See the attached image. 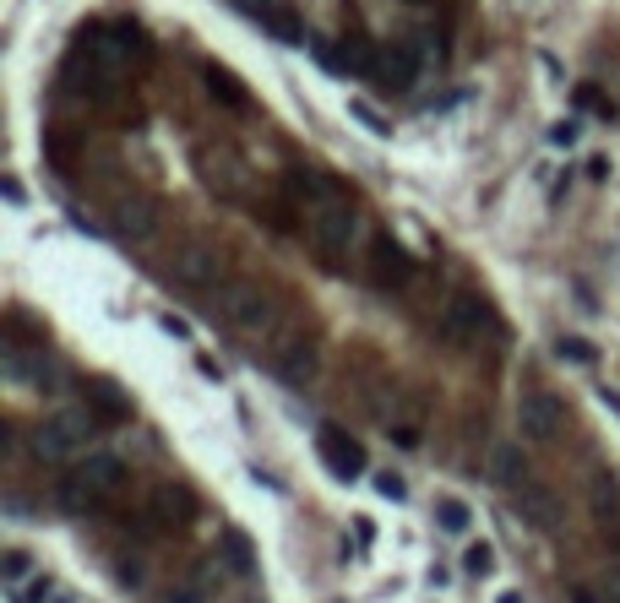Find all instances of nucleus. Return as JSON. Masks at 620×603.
<instances>
[{
	"mask_svg": "<svg viewBox=\"0 0 620 603\" xmlns=\"http://www.w3.org/2000/svg\"><path fill=\"white\" fill-rule=\"evenodd\" d=\"M310 234H316V250L327 266H349V250H354V234H360V207L349 190L327 185L321 196H310Z\"/></svg>",
	"mask_w": 620,
	"mask_h": 603,
	"instance_id": "1",
	"label": "nucleus"
},
{
	"mask_svg": "<svg viewBox=\"0 0 620 603\" xmlns=\"http://www.w3.org/2000/svg\"><path fill=\"white\" fill-rule=\"evenodd\" d=\"M120 65L82 33V44L72 49V60H65V88H72V93H88V98H115L120 93Z\"/></svg>",
	"mask_w": 620,
	"mask_h": 603,
	"instance_id": "2",
	"label": "nucleus"
},
{
	"mask_svg": "<svg viewBox=\"0 0 620 603\" xmlns=\"http://www.w3.org/2000/svg\"><path fill=\"white\" fill-rule=\"evenodd\" d=\"M441 331L452 343H496L501 338V326L490 315V305L479 299L473 289H452L446 294V310H441Z\"/></svg>",
	"mask_w": 620,
	"mask_h": 603,
	"instance_id": "3",
	"label": "nucleus"
},
{
	"mask_svg": "<svg viewBox=\"0 0 620 603\" xmlns=\"http://www.w3.org/2000/svg\"><path fill=\"white\" fill-rule=\"evenodd\" d=\"M517 430H522V440H533V446H556L561 430H566V402H561L556 391H544V386L522 391V397H517Z\"/></svg>",
	"mask_w": 620,
	"mask_h": 603,
	"instance_id": "4",
	"label": "nucleus"
},
{
	"mask_svg": "<svg viewBox=\"0 0 620 603\" xmlns=\"http://www.w3.org/2000/svg\"><path fill=\"white\" fill-rule=\"evenodd\" d=\"M218 310H224V321H229L234 331L256 338V331H267L272 315H278V299H272L261 283H229V289L218 294Z\"/></svg>",
	"mask_w": 620,
	"mask_h": 603,
	"instance_id": "5",
	"label": "nucleus"
},
{
	"mask_svg": "<svg viewBox=\"0 0 620 603\" xmlns=\"http://www.w3.org/2000/svg\"><path fill=\"white\" fill-rule=\"evenodd\" d=\"M512 490V506H517V516L528 522V527H539V532H549L561 522V500H556V490H549L544 479H533V473H522L517 484H506Z\"/></svg>",
	"mask_w": 620,
	"mask_h": 603,
	"instance_id": "6",
	"label": "nucleus"
},
{
	"mask_svg": "<svg viewBox=\"0 0 620 603\" xmlns=\"http://www.w3.org/2000/svg\"><path fill=\"white\" fill-rule=\"evenodd\" d=\"M88 435H93V419H88V414H55V419L38 430V456H49V462L77 456V451H88Z\"/></svg>",
	"mask_w": 620,
	"mask_h": 603,
	"instance_id": "7",
	"label": "nucleus"
},
{
	"mask_svg": "<svg viewBox=\"0 0 620 603\" xmlns=\"http://www.w3.org/2000/svg\"><path fill=\"white\" fill-rule=\"evenodd\" d=\"M316 451H321V462H327V473H337V479H360V473H365L360 440H349V435L332 430V424L316 430Z\"/></svg>",
	"mask_w": 620,
	"mask_h": 603,
	"instance_id": "8",
	"label": "nucleus"
},
{
	"mask_svg": "<svg viewBox=\"0 0 620 603\" xmlns=\"http://www.w3.org/2000/svg\"><path fill=\"white\" fill-rule=\"evenodd\" d=\"M174 283H185V289L218 283V250H213V245H201V239L180 245V250H174Z\"/></svg>",
	"mask_w": 620,
	"mask_h": 603,
	"instance_id": "9",
	"label": "nucleus"
},
{
	"mask_svg": "<svg viewBox=\"0 0 620 603\" xmlns=\"http://www.w3.org/2000/svg\"><path fill=\"white\" fill-rule=\"evenodd\" d=\"M272 370L284 381H310L316 375V348L305 343V331H289V338L272 343Z\"/></svg>",
	"mask_w": 620,
	"mask_h": 603,
	"instance_id": "10",
	"label": "nucleus"
},
{
	"mask_svg": "<svg viewBox=\"0 0 620 603\" xmlns=\"http://www.w3.org/2000/svg\"><path fill=\"white\" fill-rule=\"evenodd\" d=\"M77 473H82V484H88V490L109 495V490H120V484H125V456H120V451H88V456L77 462Z\"/></svg>",
	"mask_w": 620,
	"mask_h": 603,
	"instance_id": "11",
	"label": "nucleus"
},
{
	"mask_svg": "<svg viewBox=\"0 0 620 603\" xmlns=\"http://www.w3.org/2000/svg\"><path fill=\"white\" fill-rule=\"evenodd\" d=\"M153 229H158V213H153V201H142V196L120 201V213H115V234H120V239H148Z\"/></svg>",
	"mask_w": 620,
	"mask_h": 603,
	"instance_id": "12",
	"label": "nucleus"
},
{
	"mask_svg": "<svg viewBox=\"0 0 620 603\" xmlns=\"http://www.w3.org/2000/svg\"><path fill=\"white\" fill-rule=\"evenodd\" d=\"M413 71H420V54H413L408 44H392V49H381V60H376V77H381L386 88H408Z\"/></svg>",
	"mask_w": 620,
	"mask_h": 603,
	"instance_id": "13",
	"label": "nucleus"
},
{
	"mask_svg": "<svg viewBox=\"0 0 620 603\" xmlns=\"http://www.w3.org/2000/svg\"><path fill=\"white\" fill-rule=\"evenodd\" d=\"M201 77H207V93H213V98H224L229 109H245V104H251V93H245V82H240L234 71H224V65H207V71H201Z\"/></svg>",
	"mask_w": 620,
	"mask_h": 603,
	"instance_id": "14",
	"label": "nucleus"
},
{
	"mask_svg": "<svg viewBox=\"0 0 620 603\" xmlns=\"http://www.w3.org/2000/svg\"><path fill=\"white\" fill-rule=\"evenodd\" d=\"M185 495L180 490H158L153 495V506H148V516H153V527H174V522H185Z\"/></svg>",
	"mask_w": 620,
	"mask_h": 603,
	"instance_id": "15",
	"label": "nucleus"
},
{
	"mask_svg": "<svg viewBox=\"0 0 620 603\" xmlns=\"http://www.w3.org/2000/svg\"><path fill=\"white\" fill-rule=\"evenodd\" d=\"M88 397L104 408V419H125V414H131V397H125V391H115L109 381H88Z\"/></svg>",
	"mask_w": 620,
	"mask_h": 603,
	"instance_id": "16",
	"label": "nucleus"
},
{
	"mask_svg": "<svg viewBox=\"0 0 620 603\" xmlns=\"http://www.w3.org/2000/svg\"><path fill=\"white\" fill-rule=\"evenodd\" d=\"M224 565H229L234 576H256V549L240 539V532H229V539H224Z\"/></svg>",
	"mask_w": 620,
	"mask_h": 603,
	"instance_id": "17",
	"label": "nucleus"
},
{
	"mask_svg": "<svg viewBox=\"0 0 620 603\" xmlns=\"http://www.w3.org/2000/svg\"><path fill=\"white\" fill-rule=\"evenodd\" d=\"M370 250H376V272H392V278H397V283H403V278H408V255H403V250H397V245H392V239H386V234H381V239H376V245H370Z\"/></svg>",
	"mask_w": 620,
	"mask_h": 603,
	"instance_id": "18",
	"label": "nucleus"
},
{
	"mask_svg": "<svg viewBox=\"0 0 620 603\" xmlns=\"http://www.w3.org/2000/svg\"><path fill=\"white\" fill-rule=\"evenodd\" d=\"M522 473H533V467L517 456V446H496V479H501V484H517Z\"/></svg>",
	"mask_w": 620,
	"mask_h": 603,
	"instance_id": "19",
	"label": "nucleus"
},
{
	"mask_svg": "<svg viewBox=\"0 0 620 603\" xmlns=\"http://www.w3.org/2000/svg\"><path fill=\"white\" fill-rule=\"evenodd\" d=\"M556 354H561V359H572V364H588V370L599 364V348H593L588 338H572V331H566V338H556Z\"/></svg>",
	"mask_w": 620,
	"mask_h": 603,
	"instance_id": "20",
	"label": "nucleus"
},
{
	"mask_svg": "<svg viewBox=\"0 0 620 603\" xmlns=\"http://www.w3.org/2000/svg\"><path fill=\"white\" fill-rule=\"evenodd\" d=\"M577 109H582V114H599V120H615V104H609L599 88H588V82L577 88Z\"/></svg>",
	"mask_w": 620,
	"mask_h": 603,
	"instance_id": "21",
	"label": "nucleus"
},
{
	"mask_svg": "<svg viewBox=\"0 0 620 603\" xmlns=\"http://www.w3.org/2000/svg\"><path fill=\"white\" fill-rule=\"evenodd\" d=\"M436 522L446 532H468V506L463 500H436Z\"/></svg>",
	"mask_w": 620,
	"mask_h": 603,
	"instance_id": "22",
	"label": "nucleus"
},
{
	"mask_svg": "<svg viewBox=\"0 0 620 603\" xmlns=\"http://www.w3.org/2000/svg\"><path fill=\"white\" fill-rule=\"evenodd\" d=\"M463 565H468L473 576H490V565H496L490 544H485V539H479V544H468V549H463Z\"/></svg>",
	"mask_w": 620,
	"mask_h": 603,
	"instance_id": "23",
	"label": "nucleus"
},
{
	"mask_svg": "<svg viewBox=\"0 0 620 603\" xmlns=\"http://www.w3.org/2000/svg\"><path fill=\"white\" fill-rule=\"evenodd\" d=\"M549 147H577V125H572V120L549 125Z\"/></svg>",
	"mask_w": 620,
	"mask_h": 603,
	"instance_id": "24",
	"label": "nucleus"
},
{
	"mask_svg": "<svg viewBox=\"0 0 620 603\" xmlns=\"http://www.w3.org/2000/svg\"><path fill=\"white\" fill-rule=\"evenodd\" d=\"M376 490H381L386 500H403V495H408V484H403L397 473H376Z\"/></svg>",
	"mask_w": 620,
	"mask_h": 603,
	"instance_id": "25",
	"label": "nucleus"
},
{
	"mask_svg": "<svg viewBox=\"0 0 620 603\" xmlns=\"http://www.w3.org/2000/svg\"><path fill=\"white\" fill-rule=\"evenodd\" d=\"M6 201H12V207H22V201H28V190H22L17 174H6Z\"/></svg>",
	"mask_w": 620,
	"mask_h": 603,
	"instance_id": "26",
	"label": "nucleus"
},
{
	"mask_svg": "<svg viewBox=\"0 0 620 603\" xmlns=\"http://www.w3.org/2000/svg\"><path fill=\"white\" fill-rule=\"evenodd\" d=\"M22 571H28V555H17V549H12V555H6V582H17Z\"/></svg>",
	"mask_w": 620,
	"mask_h": 603,
	"instance_id": "27",
	"label": "nucleus"
},
{
	"mask_svg": "<svg viewBox=\"0 0 620 603\" xmlns=\"http://www.w3.org/2000/svg\"><path fill=\"white\" fill-rule=\"evenodd\" d=\"M164 331H169V338H180V343H185V338H191V326H185V321H180V315H164Z\"/></svg>",
	"mask_w": 620,
	"mask_h": 603,
	"instance_id": "28",
	"label": "nucleus"
},
{
	"mask_svg": "<svg viewBox=\"0 0 620 603\" xmlns=\"http://www.w3.org/2000/svg\"><path fill=\"white\" fill-rule=\"evenodd\" d=\"M354 114H360V120H365V125H370V130H386V125H381V114H376V109H370V104H354Z\"/></svg>",
	"mask_w": 620,
	"mask_h": 603,
	"instance_id": "29",
	"label": "nucleus"
},
{
	"mask_svg": "<svg viewBox=\"0 0 620 603\" xmlns=\"http://www.w3.org/2000/svg\"><path fill=\"white\" fill-rule=\"evenodd\" d=\"M604 598H609V603H620V576H609V582H604Z\"/></svg>",
	"mask_w": 620,
	"mask_h": 603,
	"instance_id": "30",
	"label": "nucleus"
},
{
	"mask_svg": "<svg viewBox=\"0 0 620 603\" xmlns=\"http://www.w3.org/2000/svg\"><path fill=\"white\" fill-rule=\"evenodd\" d=\"M169 603H201V592H196V587H191V592H174V598H169Z\"/></svg>",
	"mask_w": 620,
	"mask_h": 603,
	"instance_id": "31",
	"label": "nucleus"
},
{
	"mask_svg": "<svg viewBox=\"0 0 620 603\" xmlns=\"http://www.w3.org/2000/svg\"><path fill=\"white\" fill-rule=\"evenodd\" d=\"M572 603H599V598H593L588 587H577V592H572Z\"/></svg>",
	"mask_w": 620,
	"mask_h": 603,
	"instance_id": "32",
	"label": "nucleus"
},
{
	"mask_svg": "<svg viewBox=\"0 0 620 603\" xmlns=\"http://www.w3.org/2000/svg\"><path fill=\"white\" fill-rule=\"evenodd\" d=\"M496 603H522V598H517V592H501V598H496Z\"/></svg>",
	"mask_w": 620,
	"mask_h": 603,
	"instance_id": "33",
	"label": "nucleus"
},
{
	"mask_svg": "<svg viewBox=\"0 0 620 603\" xmlns=\"http://www.w3.org/2000/svg\"><path fill=\"white\" fill-rule=\"evenodd\" d=\"M615 549H620V527H615Z\"/></svg>",
	"mask_w": 620,
	"mask_h": 603,
	"instance_id": "34",
	"label": "nucleus"
}]
</instances>
